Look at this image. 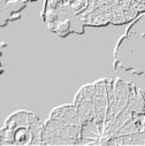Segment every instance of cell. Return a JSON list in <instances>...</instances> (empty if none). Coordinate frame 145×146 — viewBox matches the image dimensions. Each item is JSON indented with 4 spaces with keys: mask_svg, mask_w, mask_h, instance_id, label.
<instances>
[{
    "mask_svg": "<svg viewBox=\"0 0 145 146\" xmlns=\"http://www.w3.org/2000/svg\"><path fill=\"white\" fill-rule=\"evenodd\" d=\"M75 107L83 139L93 145H145V92L130 82L101 80L83 86Z\"/></svg>",
    "mask_w": 145,
    "mask_h": 146,
    "instance_id": "cell-1",
    "label": "cell"
},
{
    "mask_svg": "<svg viewBox=\"0 0 145 146\" xmlns=\"http://www.w3.org/2000/svg\"><path fill=\"white\" fill-rule=\"evenodd\" d=\"M43 123L29 112H16L7 119L0 133L3 145H41Z\"/></svg>",
    "mask_w": 145,
    "mask_h": 146,
    "instance_id": "cell-4",
    "label": "cell"
},
{
    "mask_svg": "<svg viewBox=\"0 0 145 146\" xmlns=\"http://www.w3.org/2000/svg\"><path fill=\"white\" fill-rule=\"evenodd\" d=\"M90 23L122 24L145 12V0H89Z\"/></svg>",
    "mask_w": 145,
    "mask_h": 146,
    "instance_id": "cell-5",
    "label": "cell"
},
{
    "mask_svg": "<svg viewBox=\"0 0 145 146\" xmlns=\"http://www.w3.org/2000/svg\"><path fill=\"white\" fill-rule=\"evenodd\" d=\"M115 66L137 77H145V14L139 16L118 43Z\"/></svg>",
    "mask_w": 145,
    "mask_h": 146,
    "instance_id": "cell-3",
    "label": "cell"
},
{
    "mask_svg": "<svg viewBox=\"0 0 145 146\" xmlns=\"http://www.w3.org/2000/svg\"><path fill=\"white\" fill-rule=\"evenodd\" d=\"M81 116L75 105L53 109L43 124L42 145H80L83 139Z\"/></svg>",
    "mask_w": 145,
    "mask_h": 146,
    "instance_id": "cell-2",
    "label": "cell"
}]
</instances>
